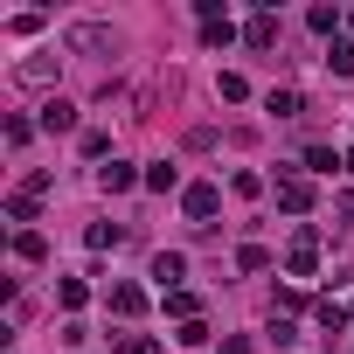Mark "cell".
Listing matches in <instances>:
<instances>
[{
  "label": "cell",
  "instance_id": "obj_4",
  "mask_svg": "<svg viewBox=\"0 0 354 354\" xmlns=\"http://www.w3.org/2000/svg\"><path fill=\"white\" fill-rule=\"evenodd\" d=\"M285 271H292V278H313V271H319V236H313V230L285 250Z\"/></svg>",
  "mask_w": 354,
  "mask_h": 354
},
{
  "label": "cell",
  "instance_id": "obj_16",
  "mask_svg": "<svg viewBox=\"0 0 354 354\" xmlns=\"http://www.w3.org/2000/svg\"><path fill=\"white\" fill-rule=\"evenodd\" d=\"M306 167H313V174H333L340 160H333V146H306Z\"/></svg>",
  "mask_w": 354,
  "mask_h": 354
},
{
  "label": "cell",
  "instance_id": "obj_17",
  "mask_svg": "<svg viewBox=\"0 0 354 354\" xmlns=\"http://www.w3.org/2000/svg\"><path fill=\"white\" fill-rule=\"evenodd\" d=\"M42 250H49V243H42V236H35V230H21V236H15V257H28V264H35V257H42Z\"/></svg>",
  "mask_w": 354,
  "mask_h": 354
},
{
  "label": "cell",
  "instance_id": "obj_19",
  "mask_svg": "<svg viewBox=\"0 0 354 354\" xmlns=\"http://www.w3.org/2000/svg\"><path fill=\"white\" fill-rule=\"evenodd\" d=\"M306 21H313V35H333V28H340V15H333V8H313Z\"/></svg>",
  "mask_w": 354,
  "mask_h": 354
},
{
  "label": "cell",
  "instance_id": "obj_2",
  "mask_svg": "<svg viewBox=\"0 0 354 354\" xmlns=\"http://www.w3.org/2000/svg\"><path fill=\"white\" fill-rule=\"evenodd\" d=\"M181 209H188L195 223H209V216L223 209V188H216V181H195V188H181Z\"/></svg>",
  "mask_w": 354,
  "mask_h": 354
},
{
  "label": "cell",
  "instance_id": "obj_6",
  "mask_svg": "<svg viewBox=\"0 0 354 354\" xmlns=\"http://www.w3.org/2000/svg\"><path fill=\"white\" fill-rule=\"evenodd\" d=\"M153 278H160V292H181V278H188V257H181V250H160V257H153Z\"/></svg>",
  "mask_w": 354,
  "mask_h": 354
},
{
  "label": "cell",
  "instance_id": "obj_21",
  "mask_svg": "<svg viewBox=\"0 0 354 354\" xmlns=\"http://www.w3.org/2000/svg\"><path fill=\"white\" fill-rule=\"evenodd\" d=\"M347 174H354V153H347Z\"/></svg>",
  "mask_w": 354,
  "mask_h": 354
},
{
  "label": "cell",
  "instance_id": "obj_5",
  "mask_svg": "<svg viewBox=\"0 0 354 354\" xmlns=\"http://www.w3.org/2000/svg\"><path fill=\"white\" fill-rule=\"evenodd\" d=\"M230 35H236V28H230V8H216V0H202V42H209V49H223Z\"/></svg>",
  "mask_w": 354,
  "mask_h": 354
},
{
  "label": "cell",
  "instance_id": "obj_3",
  "mask_svg": "<svg viewBox=\"0 0 354 354\" xmlns=\"http://www.w3.org/2000/svg\"><path fill=\"white\" fill-rule=\"evenodd\" d=\"M278 209H292V216L313 209V181H306V174H278Z\"/></svg>",
  "mask_w": 354,
  "mask_h": 354
},
{
  "label": "cell",
  "instance_id": "obj_15",
  "mask_svg": "<svg viewBox=\"0 0 354 354\" xmlns=\"http://www.w3.org/2000/svg\"><path fill=\"white\" fill-rule=\"evenodd\" d=\"M174 181H181V174H174V167H167V160H160V167H146V188H153V195H167V188H174Z\"/></svg>",
  "mask_w": 354,
  "mask_h": 354
},
{
  "label": "cell",
  "instance_id": "obj_7",
  "mask_svg": "<svg viewBox=\"0 0 354 354\" xmlns=\"http://www.w3.org/2000/svg\"><path fill=\"white\" fill-rule=\"evenodd\" d=\"M243 42L264 56V49H278V15H250V28H243Z\"/></svg>",
  "mask_w": 354,
  "mask_h": 354
},
{
  "label": "cell",
  "instance_id": "obj_12",
  "mask_svg": "<svg viewBox=\"0 0 354 354\" xmlns=\"http://www.w3.org/2000/svg\"><path fill=\"white\" fill-rule=\"evenodd\" d=\"M271 111H278V118H299L306 97H299V91H271Z\"/></svg>",
  "mask_w": 354,
  "mask_h": 354
},
{
  "label": "cell",
  "instance_id": "obj_18",
  "mask_svg": "<svg viewBox=\"0 0 354 354\" xmlns=\"http://www.w3.org/2000/svg\"><path fill=\"white\" fill-rule=\"evenodd\" d=\"M118 354H160L153 333H118Z\"/></svg>",
  "mask_w": 354,
  "mask_h": 354
},
{
  "label": "cell",
  "instance_id": "obj_22",
  "mask_svg": "<svg viewBox=\"0 0 354 354\" xmlns=\"http://www.w3.org/2000/svg\"><path fill=\"white\" fill-rule=\"evenodd\" d=\"M347 313H354V306H347Z\"/></svg>",
  "mask_w": 354,
  "mask_h": 354
},
{
  "label": "cell",
  "instance_id": "obj_20",
  "mask_svg": "<svg viewBox=\"0 0 354 354\" xmlns=\"http://www.w3.org/2000/svg\"><path fill=\"white\" fill-rule=\"evenodd\" d=\"M223 354H250V340H243V333H236V340H223Z\"/></svg>",
  "mask_w": 354,
  "mask_h": 354
},
{
  "label": "cell",
  "instance_id": "obj_13",
  "mask_svg": "<svg viewBox=\"0 0 354 354\" xmlns=\"http://www.w3.org/2000/svg\"><path fill=\"white\" fill-rule=\"evenodd\" d=\"M264 264H271L264 243H243V250H236V271H264Z\"/></svg>",
  "mask_w": 354,
  "mask_h": 354
},
{
  "label": "cell",
  "instance_id": "obj_10",
  "mask_svg": "<svg viewBox=\"0 0 354 354\" xmlns=\"http://www.w3.org/2000/svg\"><path fill=\"white\" fill-rule=\"evenodd\" d=\"M111 306L132 319V313H146V292H139V285H111Z\"/></svg>",
  "mask_w": 354,
  "mask_h": 354
},
{
  "label": "cell",
  "instance_id": "obj_9",
  "mask_svg": "<svg viewBox=\"0 0 354 354\" xmlns=\"http://www.w3.org/2000/svg\"><path fill=\"white\" fill-rule=\"evenodd\" d=\"M132 181H139V174H132L125 160H111V167H97V188H104V195H125Z\"/></svg>",
  "mask_w": 354,
  "mask_h": 354
},
{
  "label": "cell",
  "instance_id": "obj_11",
  "mask_svg": "<svg viewBox=\"0 0 354 354\" xmlns=\"http://www.w3.org/2000/svg\"><path fill=\"white\" fill-rule=\"evenodd\" d=\"M167 313H174V319H181V326H188V319L202 313V299H195V292H167Z\"/></svg>",
  "mask_w": 354,
  "mask_h": 354
},
{
  "label": "cell",
  "instance_id": "obj_1",
  "mask_svg": "<svg viewBox=\"0 0 354 354\" xmlns=\"http://www.w3.org/2000/svg\"><path fill=\"white\" fill-rule=\"evenodd\" d=\"M70 49H77V56H104V49H118V35H111L104 21H77V28H70Z\"/></svg>",
  "mask_w": 354,
  "mask_h": 354
},
{
  "label": "cell",
  "instance_id": "obj_14",
  "mask_svg": "<svg viewBox=\"0 0 354 354\" xmlns=\"http://www.w3.org/2000/svg\"><path fill=\"white\" fill-rule=\"evenodd\" d=\"M326 70H333V77H354V42H333V56H326Z\"/></svg>",
  "mask_w": 354,
  "mask_h": 354
},
{
  "label": "cell",
  "instance_id": "obj_8",
  "mask_svg": "<svg viewBox=\"0 0 354 354\" xmlns=\"http://www.w3.org/2000/svg\"><path fill=\"white\" fill-rule=\"evenodd\" d=\"M42 132H77V104L70 97H49L42 104Z\"/></svg>",
  "mask_w": 354,
  "mask_h": 354
}]
</instances>
